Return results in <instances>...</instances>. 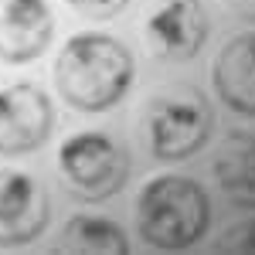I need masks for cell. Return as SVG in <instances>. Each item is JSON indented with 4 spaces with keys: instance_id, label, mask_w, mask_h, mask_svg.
<instances>
[{
    "instance_id": "6da1fadb",
    "label": "cell",
    "mask_w": 255,
    "mask_h": 255,
    "mask_svg": "<svg viewBox=\"0 0 255 255\" xmlns=\"http://www.w3.org/2000/svg\"><path fill=\"white\" fill-rule=\"evenodd\" d=\"M133 75H136V65L129 48L96 31H82L68 38L55 61V85L61 99L79 113L113 109L129 92Z\"/></svg>"
},
{
    "instance_id": "7a4b0ae2",
    "label": "cell",
    "mask_w": 255,
    "mask_h": 255,
    "mask_svg": "<svg viewBox=\"0 0 255 255\" xmlns=\"http://www.w3.org/2000/svg\"><path fill=\"white\" fill-rule=\"evenodd\" d=\"M211 201L204 187L180 174H163L143 184L136 197V232L150 249H187L208 232Z\"/></svg>"
},
{
    "instance_id": "3957f363",
    "label": "cell",
    "mask_w": 255,
    "mask_h": 255,
    "mask_svg": "<svg viewBox=\"0 0 255 255\" xmlns=\"http://www.w3.org/2000/svg\"><path fill=\"white\" fill-rule=\"evenodd\" d=\"M215 129V113L194 85H163L143 106V136L157 160L197 153Z\"/></svg>"
},
{
    "instance_id": "277c9868",
    "label": "cell",
    "mask_w": 255,
    "mask_h": 255,
    "mask_svg": "<svg viewBox=\"0 0 255 255\" xmlns=\"http://www.w3.org/2000/svg\"><path fill=\"white\" fill-rule=\"evenodd\" d=\"M58 174L79 201H109L129 180V153L109 133L82 129L58 150Z\"/></svg>"
},
{
    "instance_id": "5b68a950",
    "label": "cell",
    "mask_w": 255,
    "mask_h": 255,
    "mask_svg": "<svg viewBox=\"0 0 255 255\" xmlns=\"http://www.w3.org/2000/svg\"><path fill=\"white\" fill-rule=\"evenodd\" d=\"M55 129V106L34 82L0 89V157L34 153Z\"/></svg>"
},
{
    "instance_id": "8992f818",
    "label": "cell",
    "mask_w": 255,
    "mask_h": 255,
    "mask_svg": "<svg viewBox=\"0 0 255 255\" xmlns=\"http://www.w3.org/2000/svg\"><path fill=\"white\" fill-rule=\"evenodd\" d=\"M211 31L201 0H163L146 20V51L163 65L191 61L204 48Z\"/></svg>"
},
{
    "instance_id": "52a82bcc",
    "label": "cell",
    "mask_w": 255,
    "mask_h": 255,
    "mask_svg": "<svg viewBox=\"0 0 255 255\" xmlns=\"http://www.w3.org/2000/svg\"><path fill=\"white\" fill-rule=\"evenodd\" d=\"M51 218L48 191L34 174L0 170V245H27L44 232Z\"/></svg>"
},
{
    "instance_id": "ba28073f",
    "label": "cell",
    "mask_w": 255,
    "mask_h": 255,
    "mask_svg": "<svg viewBox=\"0 0 255 255\" xmlns=\"http://www.w3.org/2000/svg\"><path fill=\"white\" fill-rule=\"evenodd\" d=\"M55 34L48 0H0V61L27 65L44 55Z\"/></svg>"
},
{
    "instance_id": "9c48e42d",
    "label": "cell",
    "mask_w": 255,
    "mask_h": 255,
    "mask_svg": "<svg viewBox=\"0 0 255 255\" xmlns=\"http://www.w3.org/2000/svg\"><path fill=\"white\" fill-rule=\"evenodd\" d=\"M211 82L228 109L255 116V34H238L218 51Z\"/></svg>"
},
{
    "instance_id": "30bf717a",
    "label": "cell",
    "mask_w": 255,
    "mask_h": 255,
    "mask_svg": "<svg viewBox=\"0 0 255 255\" xmlns=\"http://www.w3.org/2000/svg\"><path fill=\"white\" fill-rule=\"evenodd\" d=\"M218 191L238 208H255V133H228L211 153Z\"/></svg>"
},
{
    "instance_id": "8fae6325",
    "label": "cell",
    "mask_w": 255,
    "mask_h": 255,
    "mask_svg": "<svg viewBox=\"0 0 255 255\" xmlns=\"http://www.w3.org/2000/svg\"><path fill=\"white\" fill-rule=\"evenodd\" d=\"M61 252H129V238L113 218L75 215L65 221L61 235L55 238Z\"/></svg>"
},
{
    "instance_id": "7c38bea8",
    "label": "cell",
    "mask_w": 255,
    "mask_h": 255,
    "mask_svg": "<svg viewBox=\"0 0 255 255\" xmlns=\"http://www.w3.org/2000/svg\"><path fill=\"white\" fill-rule=\"evenodd\" d=\"M211 249H215V252H255V218L238 221L228 232H221V235L211 242Z\"/></svg>"
},
{
    "instance_id": "4fadbf2b",
    "label": "cell",
    "mask_w": 255,
    "mask_h": 255,
    "mask_svg": "<svg viewBox=\"0 0 255 255\" xmlns=\"http://www.w3.org/2000/svg\"><path fill=\"white\" fill-rule=\"evenodd\" d=\"M65 3H68V7H75L79 14H85V17L109 20V17H116L129 0H65Z\"/></svg>"
},
{
    "instance_id": "5bb4252c",
    "label": "cell",
    "mask_w": 255,
    "mask_h": 255,
    "mask_svg": "<svg viewBox=\"0 0 255 255\" xmlns=\"http://www.w3.org/2000/svg\"><path fill=\"white\" fill-rule=\"evenodd\" d=\"M235 17H242V20H255V0H221Z\"/></svg>"
}]
</instances>
